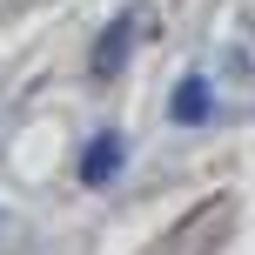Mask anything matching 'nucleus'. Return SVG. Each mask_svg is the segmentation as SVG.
Wrapping results in <instances>:
<instances>
[{"label": "nucleus", "mask_w": 255, "mask_h": 255, "mask_svg": "<svg viewBox=\"0 0 255 255\" xmlns=\"http://www.w3.org/2000/svg\"><path fill=\"white\" fill-rule=\"evenodd\" d=\"M121 134H94L88 141V154H81V181H94V188H101V181H115L121 175Z\"/></svg>", "instance_id": "f257e3e1"}, {"label": "nucleus", "mask_w": 255, "mask_h": 255, "mask_svg": "<svg viewBox=\"0 0 255 255\" xmlns=\"http://www.w3.org/2000/svg\"><path fill=\"white\" fill-rule=\"evenodd\" d=\"M175 121H208V81L202 74H188V81H181V88H175Z\"/></svg>", "instance_id": "f03ea898"}, {"label": "nucleus", "mask_w": 255, "mask_h": 255, "mask_svg": "<svg viewBox=\"0 0 255 255\" xmlns=\"http://www.w3.org/2000/svg\"><path fill=\"white\" fill-rule=\"evenodd\" d=\"M121 47H128V20H115V34L101 40V54H94V74H115V67H121Z\"/></svg>", "instance_id": "7ed1b4c3"}]
</instances>
